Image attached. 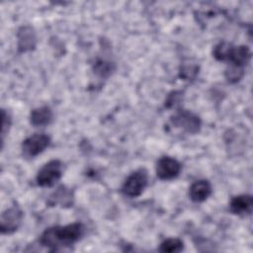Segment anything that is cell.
I'll use <instances>...</instances> for the list:
<instances>
[{
  "label": "cell",
  "instance_id": "9",
  "mask_svg": "<svg viewBox=\"0 0 253 253\" xmlns=\"http://www.w3.org/2000/svg\"><path fill=\"white\" fill-rule=\"evenodd\" d=\"M211 194V185L207 180H199L190 187L189 195L192 201L201 203L206 201Z\"/></svg>",
  "mask_w": 253,
  "mask_h": 253
},
{
  "label": "cell",
  "instance_id": "5",
  "mask_svg": "<svg viewBox=\"0 0 253 253\" xmlns=\"http://www.w3.org/2000/svg\"><path fill=\"white\" fill-rule=\"evenodd\" d=\"M23 219V212L18 207L6 210L0 219V229L2 233H12L16 231Z\"/></svg>",
  "mask_w": 253,
  "mask_h": 253
},
{
  "label": "cell",
  "instance_id": "15",
  "mask_svg": "<svg viewBox=\"0 0 253 253\" xmlns=\"http://www.w3.org/2000/svg\"><path fill=\"white\" fill-rule=\"evenodd\" d=\"M53 196L54 198H51L53 200V204H60L62 206H69L71 204V193L65 187L58 188Z\"/></svg>",
  "mask_w": 253,
  "mask_h": 253
},
{
  "label": "cell",
  "instance_id": "13",
  "mask_svg": "<svg viewBox=\"0 0 253 253\" xmlns=\"http://www.w3.org/2000/svg\"><path fill=\"white\" fill-rule=\"evenodd\" d=\"M184 249V243L179 238H169L164 240L160 246L159 251L163 253H176Z\"/></svg>",
  "mask_w": 253,
  "mask_h": 253
},
{
  "label": "cell",
  "instance_id": "4",
  "mask_svg": "<svg viewBox=\"0 0 253 253\" xmlns=\"http://www.w3.org/2000/svg\"><path fill=\"white\" fill-rule=\"evenodd\" d=\"M50 143V137L44 133H36L27 137L22 143L23 154L26 157H35L42 153Z\"/></svg>",
  "mask_w": 253,
  "mask_h": 253
},
{
  "label": "cell",
  "instance_id": "3",
  "mask_svg": "<svg viewBox=\"0 0 253 253\" xmlns=\"http://www.w3.org/2000/svg\"><path fill=\"white\" fill-rule=\"evenodd\" d=\"M62 175V163L59 160H50L38 172L37 183L41 187L53 186Z\"/></svg>",
  "mask_w": 253,
  "mask_h": 253
},
{
  "label": "cell",
  "instance_id": "8",
  "mask_svg": "<svg viewBox=\"0 0 253 253\" xmlns=\"http://www.w3.org/2000/svg\"><path fill=\"white\" fill-rule=\"evenodd\" d=\"M18 49L21 52L32 50L36 46L37 38L34 29L30 26L21 27L18 31Z\"/></svg>",
  "mask_w": 253,
  "mask_h": 253
},
{
  "label": "cell",
  "instance_id": "12",
  "mask_svg": "<svg viewBox=\"0 0 253 253\" xmlns=\"http://www.w3.org/2000/svg\"><path fill=\"white\" fill-rule=\"evenodd\" d=\"M250 57L251 51L249 47L246 45H239L233 47L228 61L231 63L230 65L244 68V66L249 62Z\"/></svg>",
  "mask_w": 253,
  "mask_h": 253
},
{
  "label": "cell",
  "instance_id": "11",
  "mask_svg": "<svg viewBox=\"0 0 253 253\" xmlns=\"http://www.w3.org/2000/svg\"><path fill=\"white\" fill-rule=\"evenodd\" d=\"M53 118L52 111L47 106H42L37 109H34L31 112L30 121L31 124L35 126H42L48 125Z\"/></svg>",
  "mask_w": 253,
  "mask_h": 253
},
{
  "label": "cell",
  "instance_id": "7",
  "mask_svg": "<svg viewBox=\"0 0 253 253\" xmlns=\"http://www.w3.org/2000/svg\"><path fill=\"white\" fill-rule=\"evenodd\" d=\"M173 125L177 127H182L188 132L195 133L201 127V121L198 116L188 111H180L171 118Z\"/></svg>",
  "mask_w": 253,
  "mask_h": 253
},
{
  "label": "cell",
  "instance_id": "2",
  "mask_svg": "<svg viewBox=\"0 0 253 253\" xmlns=\"http://www.w3.org/2000/svg\"><path fill=\"white\" fill-rule=\"evenodd\" d=\"M147 172L144 169H138L132 172L125 181L122 192L130 198H135L141 195L147 185Z\"/></svg>",
  "mask_w": 253,
  "mask_h": 253
},
{
  "label": "cell",
  "instance_id": "14",
  "mask_svg": "<svg viewBox=\"0 0 253 253\" xmlns=\"http://www.w3.org/2000/svg\"><path fill=\"white\" fill-rule=\"evenodd\" d=\"M233 45L229 42H219L217 45H215V47L213 48V56L220 61H228L229 56L232 52L233 49Z\"/></svg>",
  "mask_w": 253,
  "mask_h": 253
},
{
  "label": "cell",
  "instance_id": "6",
  "mask_svg": "<svg viewBox=\"0 0 253 253\" xmlns=\"http://www.w3.org/2000/svg\"><path fill=\"white\" fill-rule=\"evenodd\" d=\"M181 164L169 156L161 157L156 165V175L161 180H170L179 175Z\"/></svg>",
  "mask_w": 253,
  "mask_h": 253
},
{
  "label": "cell",
  "instance_id": "1",
  "mask_svg": "<svg viewBox=\"0 0 253 253\" xmlns=\"http://www.w3.org/2000/svg\"><path fill=\"white\" fill-rule=\"evenodd\" d=\"M83 233L84 226L79 222H74L65 226H53L42 232L40 237V243L52 249L67 247L78 241Z\"/></svg>",
  "mask_w": 253,
  "mask_h": 253
},
{
  "label": "cell",
  "instance_id": "10",
  "mask_svg": "<svg viewBox=\"0 0 253 253\" xmlns=\"http://www.w3.org/2000/svg\"><path fill=\"white\" fill-rule=\"evenodd\" d=\"M230 211L235 214L251 213L253 208V199L249 195H240L234 197L229 205Z\"/></svg>",
  "mask_w": 253,
  "mask_h": 253
},
{
  "label": "cell",
  "instance_id": "16",
  "mask_svg": "<svg viewBox=\"0 0 253 253\" xmlns=\"http://www.w3.org/2000/svg\"><path fill=\"white\" fill-rule=\"evenodd\" d=\"M243 70H244V68L230 65L225 71V78L227 79L228 82H231V83L237 82L243 76V74H244Z\"/></svg>",
  "mask_w": 253,
  "mask_h": 253
}]
</instances>
